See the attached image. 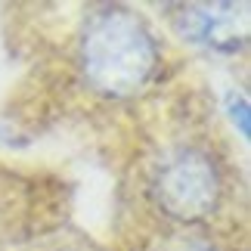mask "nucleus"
Listing matches in <instances>:
<instances>
[{
    "instance_id": "39448f33",
    "label": "nucleus",
    "mask_w": 251,
    "mask_h": 251,
    "mask_svg": "<svg viewBox=\"0 0 251 251\" xmlns=\"http://www.w3.org/2000/svg\"><path fill=\"white\" fill-rule=\"evenodd\" d=\"M183 251H214V248H208V245H186Z\"/></svg>"
},
{
    "instance_id": "20e7f679",
    "label": "nucleus",
    "mask_w": 251,
    "mask_h": 251,
    "mask_svg": "<svg viewBox=\"0 0 251 251\" xmlns=\"http://www.w3.org/2000/svg\"><path fill=\"white\" fill-rule=\"evenodd\" d=\"M226 112H229V121L239 127V133L248 140L251 137V105L242 93H229L226 96Z\"/></svg>"
},
{
    "instance_id": "f257e3e1",
    "label": "nucleus",
    "mask_w": 251,
    "mask_h": 251,
    "mask_svg": "<svg viewBox=\"0 0 251 251\" xmlns=\"http://www.w3.org/2000/svg\"><path fill=\"white\" fill-rule=\"evenodd\" d=\"M84 75L105 96L140 93L158 65V47L149 28L127 9L93 16L81 44Z\"/></svg>"
},
{
    "instance_id": "f03ea898",
    "label": "nucleus",
    "mask_w": 251,
    "mask_h": 251,
    "mask_svg": "<svg viewBox=\"0 0 251 251\" xmlns=\"http://www.w3.org/2000/svg\"><path fill=\"white\" fill-rule=\"evenodd\" d=\"M155 199L177 220H186V224L205 220L220 201V174L214 161L196 149L177 152L158 171Z\"/></svg>"
},
{
    "instance_id": "7ed1b4c3",
    "label": "nucleus",
    "mask_w": 251,
    "mask_h": 251,
    "mask_svg": "<svg viewBox=\"0 0 251 251\" xmlns=\"http://www.w3.org/2000/svg\"><path fill=\"white\" fill-rule=\"evenodd\" d=\"M174 28L189 44L236 53L248 37V16L236 3H189L174 16Z\"/></svg>"
}]
</instances>
